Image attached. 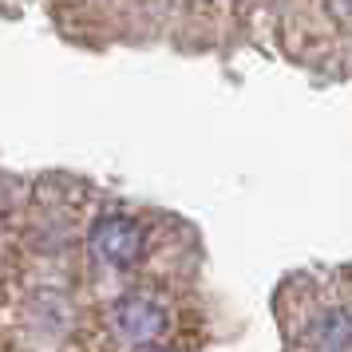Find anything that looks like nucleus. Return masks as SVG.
I'll list each match as a JSON object with an SVG mask.
<instances>
[{"label":"nucleus","mask_w":352,"mask_h":352,"mask_svg":"<svg viewBox=\"0 0 352 352\" xmlns=\"http://www.w3.org/2000/svg\"><path fill=\"white\" fill-rule=\"evenodd\" d=\"M107 329L123 349H155L159 336L166 333V309L146 293H131L111 305Z\"/></svg>","instance_id":"nucleus-2"},{"label":"nucleus","mask_w":352,"mask_h":352,"mask_svg":"<svg viewBox=\"0 0 352 352\" xmlns=\"http://www.w3.org/2000/svg\"><path fill=\"white\" fill-rule=\"evenodd\" d=\"M87 250L107 270H131L146 254V226L131 214H103L87 234Z\"/></svg>","instance_id":"nucleus-1"},{"label":"nucleus","mask_w":352,"mask_h":352,"mask_svg":"<svg viewBox=\"0 0 352 352\" xmlns=\"http://www.w3.org/2000/svg\"><path fill=\"white\" fill-rule=\"evenodd\" d=\"M313 349L317 352H349L352 349V317L344 309H324L317 320H313Z\"/></svg>","instance_id":"nucleus-3"},{"label":"nucleus","mask_w":352,"mask_h":352,"mask_svg":"<svg viewBox=\"0 0 352 352\" xmlns=\"http://www.w3.org/2000/svg\"><path fill=\"white\" fill-rule=\"evenodd\" d=\"M151 352H170V349H151Z\"/></svg>","instance_id":"nucleus-4"}]
</instances>
